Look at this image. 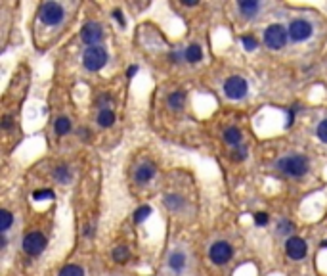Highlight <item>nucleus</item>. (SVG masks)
<instances>
[{
    "label": "nucleus",
    "instance_id": "f257e3e1",
    "mask_svg": "<svg viewBox=\"0 0 327 276\" xmlns=\"http://www.w3.org/2000/svg\"><path fill=\"white\" fill-rule=\"evenodd\" d=\"M276 167L289 177H303L308 171V160L305 156H287V158L278 161Z\"/></svg>",
    "mask_w": 327,
    "mask_h": 276
},
{
    "label": "nucleus",
    "instance_id": "f03ea898",
    "mask_svg": "<svg viewBox=\"0 0 327 276\" xmlns=\"http://www.w3.org/2000/svg\"><path fill=\"white\" fill-rule=\"evenodd\" d=\"M83 64L88 71H100L108 64V52L104 46H88L83 54Z\"/></svg>",
    "mask_w": 327,
    "mask_h": 276
},
{
    "label": "nucleus",
    "instance_id": "7ed1b4c3",
    "mask_svg": "<svg viewBox=\"0 0 327 276\" xmlns=\"http://www.w3.org/2000/svg\"><path fill=\"white\" fill-rule=\"evenodd\" d=\"M287 35H289V29H285L282 25H270L266 31H264V43L268 48L272 50H280L283 48L285 43H287Z\"/></svg>",
    "mask_w": 327,
    "mask_h": 276
},
{
    "label": "nucleus",
    "instance_id": "20e7f679",
    "mask_svg": "<svg viewBox=\"0 0 327 276\" xmlns=\"http://www.w3.org/2000/svg\"><path fill=\"white\" fill-rule=\"evenodd\" d=\"M64 8L60 6V4H56V2H46L41 6V12H39V16H41V22L46 23V25H58V23L64 20Z\"/></svg>",
    "mask_w": 327,
    "mask_h": 276
},
{
    "label": "nucleus",
    "instance_id": "39448f33",
    "mask_svg": "<svg viewBox=\"0 0 327 276\" xmlns=\"http://www.w3.org/2000/svg\"><path fill=\"white\" fill-rule=\"evenodd\" d=\"M249 91V85L243 77H230L226 83H224V94L232 100H241Z\"/></svg>",
    "mask_w": 327,
    "mask_h": 276
},
{
    "label": "nucleus",
    "instance_id": "423d86ee",
    "mask_svg": "<svg viewBox=\"0 0 327 276\" xmlns=\"http://www.w3.org/2000/svg\"><path fill=\"white\" fill-rule=\"evenodd\" d=\"M289 37L295 43H303V41L312 37V25L306 22V20H295V22H291V25H289Z\"/></svg>",
    "mask_w": 327,
    "mask_h": 276
},
{
    "label": "nucleus",
    "instance_id": "0eeeda50",
    "mask_svg": "<svg viewBox=\"0 0 327 276\" xmlns=\"http://www.w3.org/2000/svg\"><path fill=\"white\" fill-rule=\"evenodd\" d=\"M209 255H211V261H213V263L224 265V263H228V261L232 259L234 250H232V246H230L228 242H217V244L211 246Z\"/></svg>",
    "mask_w": 327,
    "mask_h": 276
},
{
    "label": "nucleus",
    "instance_id": "6e6552de",
    "mask_svg": "<svg viewBox=\"0 0 327 276\" xmlns=\"http://www.w3.org/2000/svg\"><path fill=\"white\" fill-rule=\"evenodd\" d=\"M44 248H46V238L41 232H31L23 240V250L29 255H39V253H43Z\"/></svg>",
    "mask_w": 327,
    "mask_h": 276
},
{
    "label": "nucleus",
    "instance_id": "1a4fd4ad",
    "mask_svg": "<svg viewBox=\"0 0 327 276\" xmlns=\"http://www.w3.org/2000/svg\"><path fill=\"white\" fill-rule=\"evenodd\" d=\"M102 37H104V31H102V27L96 22H88L83 27V31H81V39L88 46H96L102 41Z\"/></svg>",
    "mask_w": 327,
    "mask_h": 276
},
{
    "label": "nucleus",
    "instance_id": "9d476101",
    "mask_svg": "<svg viewBox=\"0 0 327 276\" xmlns=\"http://www.w3.org/2000/svg\"><path fill=\"white\" fill-rule=\"evenodd\" d=\"M285 252L287 255L291 257V259H303L308 252V246H306V242L303 238H297V236H293V238H289L287 240V244H285Z\"/></svg>",
    "mask_w": 327,
    "mask_h": 276
},
{
    "label": "nucleus",
    "instance_id": "9b49d317",
    "mask_svg": "<svg viewBox=\"0 0 327 276\" xmlns=\"http://www.w3.org/2000/svg\"><path fill=\"white\" fill-rule=\"evenodd\" d=\"M153 177H155V167H153L152 163H144V165H140V167L136 169V175H134L136 183H140V184L150 183Z\"/></svg>",
    "mask_w": 327,
    "mask_h": 276
},
{
    "label": "nucleus",
    "instance_id": "f8f14e48",
    "mask_svg": "<svg viewBox=\"0 0 327 276\" xmlns=\"http://www.w3.org/2000/svg\"><path fill=\"white\" fill-rule=\"evenodd\" d=\"M238 8H240L241 14H243L245 18H253V16H257V12L261 10V4L255 2V0H240V2H238Z\"/></svg>",
    "mask_w": 327,
    "mask_h": 276
},
{
    "label": "nucleus",
    "instance_id": "ddd939ff",
    "mask_svg": "<svg viewBox=\"0 0 327 276\" xmlns=\"http://www.w3.org/2000/svg\"><path fill=\"white\" fill-rule=\"evenodd\" d=\"M169 267L176 271V273H180V271H184L186 269V255L182 252H174L169 255Z\"/></svg>",
    "mask_w": 327,
    "mask_h": 276
},
{
    "label": "nucleus",
    "instance_id": "4468645a",
    "mask_svg": "<svg viewBox=\"0 0 327 276\" xmlns=\"http://www.w3.org/2000/svg\"><path fill=\"white\" fill-rule=\"evenodd\" d=\"M184 58L190 62V64H197V62H201V58H203V50H201V46L199 45H190L186 48V52H184Z\"/></svg>",
    "mask_w": 327,
    "mask_h": 276
},
{
    "label": "nucleus",
    "instance_id": "2eb2a0df",
    "mask_svg": "<svg viewBox=\"0 0 327 276\" xmlns=\"http://www.w3.org/2000/svg\"><path fill=\"white\" fill-rule=\"evenodd\" d=\"M241 138H243L241 137V131L236 129V127H230V129L224 131V140H226L230 146H240Z\"/></svg>",
    "mask_w": 327,
    "mask_h": 276
},
{
    "label": "nucleus",
    "instance_id": "dca6fc26",
    "mask_svg": "<svg viewBox=\"0 0 327 276\" xmlns=\"http://www.w3.org/2000/svg\"><path fill=\"white\" fill-rule=\"evenodd\" d=\"M184 102H186V94L182 91H176L169 96V106L173 110H182L184 108Z\"/></svg>",
    "mask_w": 327,
    "mask_h": 276
},
{
    "label": "nucleus",
    "instance_id": "f3484780",
    "mask_svg": "<svg viewBox=\"0 0 327 276\" xmlns=\"http://www.w3.org/2000/svg\"><path fill=\"white\" fill-rule=\"evenodd\" d=\"M98 123H100L102 127H111V125L115 123V114H113V110L104 108V110L98 114Z\"/></svg>",
    "mask_w": 327,
    "mask_h": 276
},
{
    "label": "nucleus",
    "instance_id": "a211bd4d",
    "mask_svg": "<svg viewBox=\"0 0 327 276\" xmlns=\"http://www.w3.org/2000/svg\"><path fill=\"white\" fill-rule=\"evenodd\" d=\"M54 131H56V135H58V137H64V135H67V133L71 131V121H69L67 117H60V119L56 121Z\"/></svg>",
    "mask_w": 327,
    "mask_h": 276
},
{
    "label": "nucleus",
    "instance_id": "6ab92c4d",
    "mask_svg": "<svg viewBox=\"0 0 327 276\" xmlns=\"http://www.w3.org/2000/svg\"><path fill=\"white\" fill-rule=\"evenodd\" d=\"M152 215V207L150 206H142V207H138L136 211H134V221L140 225V223H144L148 217Z\"/></svg>",
    "mask_w": 327,
    "mask_h": 276
},
{
    "label": "nucleus",
    "instance_id": "aec40b11",
    "mask_svg": "<svg viewBox=\"0 0 327 276\" xmlns=\"http://www.w3.org/2000/svg\"><path fill=\"white\" fill-rule=\"evenodd\" d=\"M0 219H2L0 230H2V234H6V230L10 229V227H12V223H14V217H12V213H10V211L2 209V211H0Z\"/></svg>",
    "mask_w": 327,
    "mask_h": 276
},
{
    "label": "nucleus",
    "instance_id": "412c9836",
    "mask_svg": "<svg viewBox=\"0 0 327 276\" xmlns=\"http://www.w3.org/2000/svg\"><path fill=\"white\" fill-rule=\"evenodd\" d=\"M113 259H115L117 263H125V261L129 259V248H127V246H117L115 252H113Z\"/></svg>",
    "mask_w": 327,
    "mask_h": 276
},
{
    "label": "nucleus",
    "instance_id": "4be33fe9",
    "mask_svg": "<svg viewBox=\"0 0 327 276\" xmlns=\"http://www.w3.org/2000/svg\"><path fill=\"white\" fill-rule=\"evenodd\" d=\"M60 276H85V271L81 267H77V265H67V267L62 269Z\"/></svg>",
    "mask_w": 327,
    "mask_h": 276
},
{
    "label": "nucleus",
    "instance_id": "5701e85b",
    "mask_svg": "<svg viewBox=\"0 0 327 276\" xmlns=\"http://www.w3.org/2000/svg\"><path fill=\"white\" fill-rule=\"evenodd\" d=\"M165 206L171 209H180L184 206V200L180 196H165Z\"/></svg>",
    "mask_w": 327,
    "mask_h": 276
},
{
    "label": "nucleus",
    "instance_id": "b1692460",
    "mask_svg": "<svg viewBox=\"0 0 327 276\" xmlns=\"http://www.w3.org/2000/svg\"><path fill=\"white\" fill-rule=\"evenodd\" d=\"M241 45H243L245 50L253 52V50L259 46V43H257V39H255V37H251V35H243V37H241Z\"/></svg>",
    "mask_w": 327,
    "mask_h": 276
},
{
    "label": "nucleus",
    "instance_id": "393cba45",
    "mask_svg": "<svg viewBox=\"0 0 327 276\" xmlns=\"http://www.w3.org/2000/svg\"><path fill=\"white\" fill-rule=\"evenodd\" d=\"M56 179H58L60 183H69L71 175H69V169H67L65 165H62V167L56 169Z\"/></svg>",
    "mask_w": 327,
    "mask_h": 276
},
{
    "label": "nucleus",
    "instance_id": "a878e982",
    "mask_svg": "<svg viewBox=\"0 0 327 276\" xmlns=\"http://www.w3.org/2000/svg\"><path fill=\"white\" fill-rule=\"evenodd\" d=\"M52 198H54V192H52V190H37V192L33 194V200H37V202L52 200Z\"/></svg>",
    "mask_w": 327,
    "mask_h": 276
},
{
    "label": "nucleus",
    "instance_id": "bb28decb",
    "mask_svg": "<svg viewBox=\"0 0 327 276\" xmlns=\"http://www.w3.org/2000/svg\"><path fill=\"white\" fill-rule=\"evenodd\" d=\"M293 229H295V225H293L291 221H280V223H278V232H280V234H289Z\"/></svg>",
    "mask_w": 327,
    "mask_h": 276
},
{
    "label": "nucleus",
    "instance_id": "cd10ccee",
    "mask_svg": "<svg viewBox=\"0 0 327 276\" xmlns=\"http://www.w3.org/2000/svg\"><path fill=\"white\" fill-rule=\"evenodd\" d=\"M316 133H318V138H320L322 142H326L327 144V119L326 121H322V123L318 125V131H316Z\"/></svg>",
    "mask_w": 327,
    "mask_h": 276
},
{
    "label": "nucleus",
    "instance_id": "c85d7f7f",
    "mask_svg": "<svg viewBox=\"0 0 327 276\" xmlns=\"http://www.w3.org/2000/svg\"><path fill=\"white\" fill-rule=\"evenodd\" d=\"M232 158H234L236 161H243L245 158H247V148H245V146H240V148L234 152V156H232Z\"/></svg>",
    "mask_w": 327,
    "mask_h": 276
},
{
    "label": "nucleus",
    "instance_id": "c756f323",
    "mask_svg": "<svg viewBox=\"0 0 327 276\" xmlns=\"http://www.w3.org/2000/svg\"><path fill=\"white\" fill-rule=\"evenodd\" d=\"M113 20L119 23L121 27H125V25H127V20H125V16H123V12H121V10H113Z\"/></svg>",
    "mask_w": 327,
    "mask_h": 276
},
{
    "label": "nucleus",
    "instance_id": "7c9ffc66",
    "mask_svg": "<svg viewBox=\"0 0 327 276\" xmlns=\"http://www.w3.org/2000/svg\"><path fill=\"white\" fill-rule=\"evenodd\" d=\"M255 223L264 227V225L268 223V215H266V213H255Z\"/></svg>",
    "mask_w": 327,
    "mask_h": 276
},
{
    "label": "nucleus",
    "instance_id": "2f4dec72",
    "mask_svg": "<svg viewBox=\"0 0 327 276\" xmlns=\"http://www.w3.org/2000/svg\"><path fill=\"white\" fill-rule=\"evenodd\" d=\"M2 127H4V129H10V127H12V117H10V115H4V119H2Z\"/></svg>",
    "mask_w": 327,
    "mask_h": 276
},
{
    "label": "nucleus",
    "instance_id": "473e14b6",
    "mask_svg": "<svg viewBox=\"0 0 327 276\" xmlns=\"http://www.w3.org/2000/svg\"><path fill=\"white\" fill-rule=\"evenodd\" d=\"M182 58H184V54H180V52H173V54H171V60H173L174 64H178V60H182Z\"/></svg>",
    "mask_w": 327,
    "mask_h": 276
},
{
    "label": "nucleus",
    "instance_id": "72a5a7b5",
    "mask_svg": "<svg viewBox=\"0 0 327 276\" xmlns=\"http://www.w3.org/2000/svg\"><path fill=\"white\" fill-rule=\"evenodd\" d=\"M295 110H297V108H295ZM295 110H291V112H289V119H287V127H291V125H293V121H295Z\"/></svg>",
    "mask_w": 327,
    "mask_h": 276
},
{
    "label": "nucleus",
    "instance_id": "f704fd0d",
    "mask_svg": "<svg viewBox=\"0 0 327 276\" xmlns=\"http://www.w3.org/2000/svg\"><path fill=\"white\" fill-rule=\"evenodd\" d=\"M4 248H6V236L2 234V236H0V250H4Z\"/></svg>",
    "mask_w": 327,
    "mask_h": 276
},
{
    "label": "nucleus",
    "instance_id": "c9c22d12",
    "mask_svg": "<svg viewBox=\"0 0 327 276\" xmlns=\"http://www.w3.org/2000/svg\"><path fill=\"white\" fill-rule=\"evenodd\" d=\"M136 71H138V66H132V68H129V73H127V75H129V77H132Z\"/></svg>",
    "mask_w": 327,
    "mask_h": 276
},
{
    "label": "nucleus",
    "instance_id": "e433bc0d",
    "mask_svg": "<svg viewBox=\"0 0 327 276\" xmlns=\"http://www.w3.org/2000/svg\"><path fill=\"white\" fill-rule=\"evenodd\" d=\"M320 248H324V250H326V248H327V242H322V244H320Z\"/></svg>",
    "mask_w": 327,
    "mask_h": 276
}]
</instances>
